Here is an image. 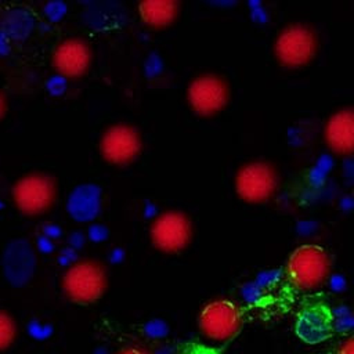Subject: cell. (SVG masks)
<instances>
[{"label":"cell","instance_id":"30bf717a","mask_svg":"<svg viewBox=\"0 0 354 354\" xmlns=\"http://www.w3.org/2000/svg\"><path fill=\"white\" fill-rule=\"evenodd\" d=\"M93 50L82 37H68L59 41L51 54V62L58 76L76 79L83 76L91 65Z\"/></svg>","mask_w":354,"mask_h":354},{"label":"cell","instance_id":"7c38bea8","mask_svg":"<svg viewBox=\"0 0 354 354\" xmlns=\"http://www.w3.org/2000/svg\"><path fill=\"white\" fill-rule=\"evenodd\" d=\"M35 253L25 239H14L7 243L1 256V267L6 279L14 286L25 285L35 271Z\"/></svg>","mask_w":354,"mask_h":354},{"label":"cell","instance_id":"44dd1931","mask_svg":"<svg viewBox=\"0 0 354 354\" xmlns=\"http://www.w3.org/2000/svg\"><path fill=\"white\" fill-rule=\"evenodd\" d=\"M8 40L10 39L3 32H0V54H4L8 51Z\"/></svg>","mask_w":354,"mask_h":354},{"label":"cell","instance_id":"5bb4252c","mask_svg":"<svg viewBox=\"0 0 354 354\" xmlns=\"http://www.w3.org/2000/svg\"><path fill=\"white\" fill-rule=\"evenodd\" d=\"M141 22L151 29L171 26L180 15V3L176 0H142L137 6Z\"/></svg>","mask_w":354,"mask_h":354},{"label":"cell","instance_id":"6da1fadb","mask_svg":"<svg viewBox=\"0 0 354 354\" xmlns=\"http://www.w3.org/2000/svg\"><path fill=\"white\" fill-rule=\"evenodd\" d=\"M319 50L317 30L304 22L285 25L275 36L272 53L278 64L286 69H299L313 62Z\"/></svg>","mask_w":354,"mask_h":354},{"label":"cell","instance_id":"2e32d148","mask_svg":"<svg viewBox=\"0 0 354 354\" xmlns=\"http://www.w3.org/2000/svg\"><path fill=\"white\" fill-rule=\"evenodd\" d=\"M17 336V325L14 318L0 311V353L7 350L15 340Z\"/></svg>","mask_w":354,"mask_h":354},{"label":"cell","instance_id":"603a6c76","mask_svg":"<svg viewBox=\"0 0 354 354\" xmlns=\"http://www.w3.org/2000/svg\"><path fill=\"white\" fill-rule=\"evenodd\" d=\"M95 354H106V353H105L104 350H97V351H95Z\"/></svg>","mask_w":354,"mask_h":354},{"label":"cell","instance_id":"5b68a950","mask_svg":"<svg viewBox=\"0 0 354 354\" xmlns=\"http://www.w3.org/2000/svg\"><path fill=\"white\" fill-rule=\"evenodd\" d=\"M149 241L152 246L166 254H176L188 248L194 236L191 217L178 209L158 213L149 223Z\"/></svg>","mask_w":354,"mask_h":354},{"label":"cell","instance_id":"52a82bcc","mask_svg":"<svg viewBox=\"0 0 354 354\" xmlns=\"http://www.w3.org/2000/svg\"><path fill=\"white\" fill-rule=\"evenodd\" d=\"M102 159L115 166L134 163L142 152L144 141L141 131L124 122L109 124L101 134L98 142Z\"/></svg>","mask_w":354,"mask_h":354},{"label":"cell","instance_id":"8fae6325","mask_svg":"<svg viewBox=\"0 0 354 354\" xmlns=\"http://www.w3.org/2000/svg\"><path fill=\"white\" fill-rule=\"evenodd\" d=\"M324 142L330 152L350 156L354 152V109L342 106L328 116L322 130Z\"/></svg>","mask_w":354,"mask_h":354},{"label":"cell","instance_id":"3957f363","mask_svg":"<svg viewBox=\"0 0 354 354\" xmlns=\"http://www.w3.org/2000/svg\"><path fill=\"white\" fill-rule=\"evenodd\" d=\"M61 286L65 296L79 304H90L102 297L108 288L105 266L94 259L72 261L62 275Z\"/></svg>","mask_w":354,"mask_h":354},{"label":"cell","instance_id":"4fadbf2b","mask_svg":"<svg viewBox=\"0 0 354 354\" xmlns=\"http://www.w3.org/2000/svg\"><path fill=\"white\" fill-rule=\"evenodd\" d=\"M332 321L329 311L321 306L304 308L297 318L296 333L306 343H319L330 336Z\"/></svg>","mask_w":354,"mask_h":354},{"label":"cell","instance_id":"7402d4cb","mask_svg":"<svg viewBox=\"0 0 354 354\" xmlns=\"http://www.w3.org/2000/svg\"><path fill=\"white\" fill-rule=\"evenodd\" d=\"M4 113H6V98L0 91V119L4 116Z\"/></svg>","mask_w":354,"mask_h":354},{"label":"cell","instance_id":"277c9868","mask_svg":"<svg viewBox=\"0 0 354 354\" xmlns=\"http://www.w3.org/2000/svg\"><path fill=\"white\" fill-rule=\"evenodd\" d=\"M279 188V173L274 163L253 159L242 163L234 176V189L238 198L250 205L268 202Z\"/></svg>","mask_w":354,"mask_h":354},{"label":"cell","instance_id":"7a4b0ae2","mask_svg":"<svg viewBox=\"0 0 354 354\" xmlns=\"http://www.w3.org/2000/svg\"><path fill=\"white\" fill-rule=\"evenodd\" d=\"M332 268L329 253L317 243H303L288 257L285 272L289 282L299 290H314L322 286Z\"/></svg>","mask_w":354,"mask_h":354},{"label":"cell","instance_id":"ffe728a7","mask_svg":"<svg viewBox=\"0 0 354 354\" xmlns=\"http://www.w3.org/2000/svg\"><path fill=\"white\" fill-rule=\"evenodd\" d=\"M118 354H149L147 350L138 348V347H126L118 351Z\"/></svg>","mask_w":354,"mask_h":354},{"label":"cell","instance_id":"d6986e66","mask_svg":"<svg viewBox=\"0 0 354 354\" xmlns=\"http://www.w3.org/2000/svg\"><path fill=\"white\" fill-rule=\"evenodd\" d=\"M336 354H354V339H353V337H348L347 340H344V342L339 346Z\"/></svg>","mask_w":354,"mask_h":354},{"label":"cell","instance_id":"e0dca14e","mask_svg":"<svg viewBox=\"0 0 354 354\" xmlns=\"http://www.w3.org/2000/svg\"><path fill=\"white\" fill-rule=\"evenodd\" d=\"M28 332H29L30 336H33L36 339H44L51 333V329L46 325L39 324L37 321H32L28 326Z\"/></svg>","mask_w":354,"mask_h":354},{"label":"cell","instance_id":"9c48e42d","mask_svg":"<svg viewBox=\"0 0 354 354\" xmlns=\"http://www.w3.org/2000/svg\"><path fill=\"white\" fill-rule=\"evenodd\" d=\"M242 326L241 308L228 299L209 301L199 314L201 332L213 342L234 339Z\"/></svg>","mask_w":354,"mask_h":354},{"label":"cell","instance_id":"9a60e30c","mask_svg":"<svg viewBox=\"0 0 354 354\" xmlns=\"http://www.w3.org/2000/svg\"><path fill=\"white\" fill-rule=\"evenodd\" d=\"M32 25H33V19L28 11L22 8H14V10H8L3 17L1 32L8 39L21 40L29 35Z\"/></svg>","mask_w":354,"mask_h":354},{"label":"cell","instance_id":"8992f818","mask_svg":"<svg viewBox=\"0 0 354 354\" xmlns=\"http://www.w3.org/2000/svg\"><path fill=\"white\" fill-rule=\"evenodd\" d=\"M185 97L195 115L213 118L228 105L231 87L224 76L214 72H203L189 80Z\"/></svg>","mask_w":354,"mask_h":354},{"label":"cell","instance_id":"ac0fdd59","mask_svg":"<svg viewBox=\"0 0 354 354\" xmlns=\"http://www.w3.org/2000/svg\"><path fill=\"white\" fill-rule=\"evenodd\" d=\"M184 354H218V351L205 344H192L185 350Z\"/></svg>","mask_w":354,"mask_h":354},{"label":"cell","instance_id":"ba28073f","mask_svg":"<svg viewBox=\"0 0 354 354\" xmlns=\"http://www.w3.org/2000/svg\"><path fill=\"white\" fill-rule=\"evenodd\" d=\"M12 199L21 213L26 216L43 214L55 203L57 183L46 173H29L14 184Z\"/></svg>","mask_w":354,"mask_h":354}]
</instances>
